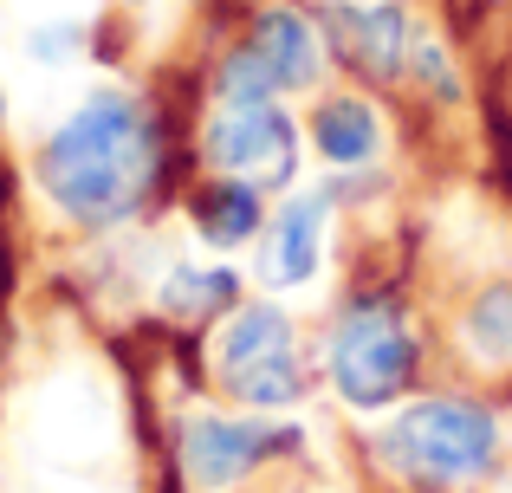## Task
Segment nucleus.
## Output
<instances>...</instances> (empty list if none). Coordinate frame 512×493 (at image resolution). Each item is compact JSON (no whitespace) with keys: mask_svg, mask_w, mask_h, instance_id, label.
<instances>
[{"mask_svg":"<svg viewBox=\"0 0 512 493\" xmlns=\"http://www.w3.org/2000/svg\"><path fill=\"white\" fill-rule=\"evenodd\" d=\"M33 176L65 228H85V234L130 228L169 176L163 117L150 111L143 91L98 85L46 130Z\"/></svg>","mask_w":512,"mask_h":493,"instance_id":"1","label":"nucleus"},{"mask_svg":"<svg viewBox=\"0 0 512 493\" xmlns=\"http://www.w3.org/2000/svg\"><path fill=\"white\" fill-rule=\"evenodd\" d=\"M376 455L415 487H474L500 461V409L480 396H409L383 422Z\"/></svg>","mask_w":512,"mask_h":493,"instance_id":"2","label":"nucleus"},{"mask_svg":"<svg viewBox=\"0 0 512 493\" xmlns=\"http://www.w3.org/2000/svg\"><path fill=\"white\" fill-rule=\"evenodd\" d=\"M325 377L350 416H389L422 383V338L396 299H350L325 331Z\"/></svg>","mask_w":512,"mask_h":493,"instance_id":"3","label":"nucleus"},{"mask_svg":"<svg viewBox=\"0 0 512 493\" xmlns=\"http://www.w3.org/2000/svg\"><path fill=\"white\" fill-rule=\"evenodd\" d=\"M305 130L292 124L286 104H214L201 117V163L208 176H240L253 189H292L305 163Z\"/></svg>","mask_w":512,"mask_h":493,"instance_id":"4","label":"nucleus"},{"mask_svg":"<svg viewBox=\"0 0 512 493\" xmlns=\"http://www.w3.org/2000/svg\"><path fill=\"white\" fill-rule=\"evenodd\" d=\"M292 448H305L299 422L195 409V416L182 422V448H175V461H182V474H188V487H195V493H234L253 468H260V461L292 455Z\"/></svg>","mask_w":512,"mask_h":493,"instance_id":"5","label":"nucleus"},{"mask_svg":"<svg viewBox=\"0 0 512 493\" xmlns=\"http://www.w3.org/2000/svg\"><path fill=\"white\" fill-rule=\"evenodd\" d=\"M318 33H325L331 65H350L370 85H396L409 72L422 20L409 13V0H325L318 7Z\"/></svg>","mask_w":512,"mask_h":493,"instance_id":"6","label":"nucleus"},{"mask_svg":"<svg viewBox=\"0 0 512 493\" xmlns=\"http://www.w3.org/2000/svg\"><path fill=\"white\" fill-rule=\"evenodd\" d=\"M331 189H305L266 215L260 241H253V279L260 292H299L318 279L325 266V241H331Z\"/></svg>","mask_w":512,"mask_h":493,"instance_id":"7","label":"nucleus"},{"mask_svg":"<svg viewBox=\"0 0 512 493\" xmlns=\"http://www.w3.org/2000/svg\"><path fill=\"white\" fill-rule=\"evenodd\" d=\"M247 46L273 65L279 91H318L331 52H325V33H318V13H305L299 0H260L247 20Z\"/></svg>","mask_w":512,"mask_h":493,"instance_id":"8","label":"nucleus"},{"mask_svg":"<svg viewBox=\"0 0 512 493\" xmlns=\"http://www.w3.org/2000/svg\"><path fill=\"white\" fill-rule=\"evenodd\" d=\"M305 143H312V156L325 169H370L383 163L389 150V130H383V111H376L370 98H357V91H325V98H312V111H305Z\"/></svg>","mask_w":512,"mask_h":493,"instance_id":"9","label":"nucleus"},{"mask_svg":"<svg viewBox=\"0 0 512 493\" xmlns=\"http://www.w3.org/2000/svg\"><path fill=\"white\" fill-rule=\"evenodd\" d=\"M286 351H299V325H292V312L279 299H240L234 312L221 318V331H214V351H208V364H214V377H221V390L227 383H240L247 370H260V364H273V357H286Z\"/></svg>","mask_w":512,"mask_h":493,"instance_id":"10","label":"nucleus"},{"mask_svg":"<svg viewBox=\"0 0 512 493\" xmlns=\"http://www.w3.org/2000/svg\"><path fill=\"white\" fill-rule=\"evenodd\" d=\"M188 228L214 253L253 247L260 228H266V189H253V182H240V176H208L195 189V202H188Z\"/></svg>","mask_w":512,"mask_h":493,"instance_id":"11","label":"nucleus"},{"mask_svg":"<svg viewBox=\"0 0 512 493\" xmlns=\"http://www.w3.org/2000/svg\"><path fill=\"white\" fill-rule=\"evenodd\" d=\"M240 305V273L227 260H175L156 279V312L182 325H214Z\"/></svg>","mask_w":512,"mask_h":493,"instance_id":"12","label":"nucleus"},{"mask_svg":"<svg viewBox=\"0 0 512 493\" xmlns=\"http://www.w3.org/2000/svg\"><path fill=\"white\" fill-rule=\"evenodd\" d=\"M461 344L480 364H512V279L480 286L461 312Z\"/></svg>","mask_w":512,"mask_h":493,"instance_id":"13","label":"nucleus"},{"mask_svg":"<svg viewBox=\"0 0 512 493\" xmlns=\"http://www.w3.org/2000/svg\"><path fill=\"white\" fill-rule=\"evenodd\" d=\"M273 98H286V91H279L273 65H266L247 39L214 59V104H273Z\"/></svg>","mask_w":512,"mask_h":493,"instance_id":"14","label":"nucleus"},{"mask_svg":"<svg viewBox=\"0 0 512 493\" xmlns=\"http://www.w3.org/2000/svg\"><path fill=\"white\" fill-rule=\"evenodd\" d=\"M409 78L428 91L435 104H461V72H454V59H448V46H441L435 33H415V52H409Z\"/></svg>","mask_w":512,"mask_h":493,"instance_id":"15","label":"nucleus"},{"mask_svg":"<svg viewBox=\"0 0 512 493\" xmlns=\"http://www.w3.org/2000/svg\"><path fill=\"white\" fill-rule=\"evenodd\" d=\"M78 46H85V26L78 20H46V26L26 33V59L33 65H72Z\"/></svg>","mask_w":512,"mask_h":493,"instance_id":"16","label":"nucleus"},{"mask_svg":"<svg viewBox=\"0 0 512 493\" xmlns=\"http://www.w3.org/2000/svg\"><path fill=\"white\" fill-rule=\"evenodd\" d=\"M117 7H150V0H117Z\"/></svg>","mask_w":512,"mask_h":493,"instance_id":"17","label":"nucleus"},{"mask_svg":"<svg viewBox=\"0 0 512 493\" xmlns=\"http://www.w3.org/2000/svg\"><path fill=\"white\" fill-rule=\"evenodd\" d=\"M0 124H7V91H0Z\"/></svg>","mask_w":512,"mask_h":493,"instance_id":"18","label":"nucleus"}]
</instances>
